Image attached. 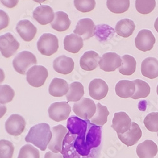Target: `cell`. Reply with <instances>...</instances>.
<instances>
[{
  "label": "cell",
  "instance_id": "cell-1",
  "mask_svg": "<svg viewBox=\"0 0 158 158\" xmlns=\"http://www.w3.org/2000/svg\"><path fill=\"white\" fill-rule=\"evenodd\" d=\"M68 132L63 142L61 154L64 158H91L92 149L96 147L99 129L89 120L76 116L68 118Z\"/></svg>",
  "mask_w": 158,
  "mask_h": 158
},
{
  "label": "cell",
  "instance_id": "cell-2",
  "mask_svg": "<svg viewBox=\"0 0 158 158\" xmlns=\"http://www.w3.org/2000/svg\"><path fill=\"white\" fill-rule=\"evenodd\" d=\"M52 131L48 123H42L31 128L29 133L25 138V140L32 143L41 151H44L47 149L51 138Z\"/></svg>",
  "mask_w": 158,
  "mask_h": 158
},
{
  "label": "cell",
  "instance_id": "cell-3",
  "mask_svg": "<svg viewBox=\"0 0 158 158\" xmlns=\"http://www.w3.org/2000/svg\"><path fill=\"white\" fill-rule=\"evenodd\" d=\"M37 47L43 55L51 56L56 52L59 48L58 39L52 34H44L38 40Z\"/></svg>",
  "mask_w": 158,
  "mask_h": 158
},
{
  "label": "cell",
  "instance_id": "cell-4",
  "mask_svg": "<svg viewBox=\"0 0 158 158\" xmlns=\"http://www.w3.org/2000/svg\"><path fill=\"white\" fill-rule=\"evenodd\" d=\"M37 63L35 56L28 51H22L13 60V66L17 72L25 75L29 68Z\"/></svg>",
  "mask_w": 158,
  "mask_h": 158
},
{
  "label": "cell",
  "instance_id": "cell-5",
  "mask_svg": "<svg viewBox=\"0 0 158 158\" xmlns=\"http://www.w3.org/2000/svg\"><path fill=\"white\" fill-rule=\"evenodd\" d=\"M73 111L78 118L87 120L94 115L96 111V105L92 99L85 98L73 104Z\"/></svg>",
  "mask_w": 158,
  "mask_h": 158
},
{
  "label": "cell",
  "instance_id": "cell-6",
  "mask_svg": "<svg viewBox=\"0 0 158 158\" xmlns=\"http://www.w3.org/2000/svg\"><path fill=\"white\" fill-rule=\"evenodd\" d=\"M48 77L46 68L41 65H35L27 72V82L34 87H40L44 85Z\"/></svg>",
  "mask_w": 158,
  "mask_h": 158
},
{
  "label": "cell",
  "instance_id": "cell-7",
  "mask_svg": "<svg viewBox=\"0 0 158 158\" xmlns=\"http://www.w3.org/2000/svg\"><path fill=\"white\" fill-rule=\"evenodd\" d=\"M71 112V107L67 102H56L50 105L49 116L57 122L67 120Z\"/></svg>",
  "mask_w": 158,
  "mask_h": 158
},
{
  "label": "cell",
  "instance_id": "cell-8",
  "mask_svg": "<svg viewBox=\"0 0 158 158\" xmlns=\"http://www.w3.org/2000/svg\"><path fill=\"white\" fill-rule=\"evenodd\" d=\"M20 47L15 37L8 32L0 36V51L5 58L14 55Z\"/></svg>",
  "mask_w": 158,
  "mask_h": 158
},
{
  "label": "cell",
  "instance_id": "cell-9",
  "mask_svg": "<svg viewBox=\"0 0 158 158\" xmlns=\"http://www.w3.org/2000/svg\"><path fill=\"white\" fill-rule=\"evenodd\" d=\"M52 138L48 145V149L52 152L58 153L61 152L63 142L65 135L68 132L67 128L61 125L52 128Z\"/></svg>",
  "mask_w": 158,
  "mask_h": 158
},
{
  "label": "cell",
  "instance_id": "cell-10",
  "mask_svg": "<svg viewBox=\"0 0 158 158\" xmlns=\"http://www.w3.org/2000/svg\"><path fill=\"white\" fill-rule=\"evenodd\" d=\"M26 122L23 117L19 114L11 115L5 123L6 132L13 136L21 135L25 130Z\"/></svg>",
  "mask_w": 158,
  "mask_h": 158
},
{
  "label": "cell",
  "instance_id": "cell-11",
  "mask_svg": "<svg viewBox=\"0 0 158 158\" xmlns=\"http://www.w3.org/2000/svg\"><path fill=\"white\" fill-rule=\"evenodd\" d=\"M99 67L104 72H114L122 65V58L115 52H107L104 54L99 61Z\"/></svg>",
  "mask_w": 158,
  "mask_h": 158
},
{
  "label": "cell",
  "instance_id": "cell-12",
  "mask_svg": "<svg viewBox=\"0 0 158 158\" xmlns=\"http://www.w3.org/2000/svg\"><path fill=\"white\" fill-rule=\"evenodd\" d=\"M156 39L152 32L148 29H143L139 32L135 39L136 48L143 52L150 51L154 47Z\"/></svg>",
  "mask_w": 158,
  "mask_h": 158
},
{
  "label": "cell",
  "instance_id": "cell-13",
  "mask_svg": "<svg viewBox=\"0 0 158 158\" xmlns=\"http://www.w3.org/2000/svg\"><path fill=\"white\" fill-rule=\"evenodd\" d=\"M118 138L127 146L136 144L142 137V131L138 124L131 122L130 128L123 134H117Z\"/></svg>",
  "mask_w": 158,
  "mask_h": 158
},
{
  "label": "cell",
  "instance_id": "cell-14",
  "mask_svg": "<svg viewBox=\"0 0 158 158\" xmlns=\"http://www.w3.org/2000/svg\"><path fill=\"white\" fill-rule=\"evenodd\" d=\"M109 87L104 81L96 78L92 81L89 85V95L96 100H101L108 94Z\"/></svg>",
  "mask_w": 158,
  "mask_h": 158
},
{
  "label": "cell",
  "instance_id": "cell-15",
  "mask_svg": "<svg viewBox=\"0 0 158 158\" xmlns=\"http://www.w3.org/2000/svg\"><path fill=\"white\" fill-rule=\"evenodd\" d=\"M16 30L23 41L30 42L37 34V27L29 20H22L17 25Z\"/></svg>",
  "mask_w": 158,
  "mask_h": 158
},
{
  "label": "cell",
  "instance_id": "cell-16",
  "mask_svg": "<svg viewBox=\"0 0 158 158\" xmlns=\"http://www.w3.org/2000/svg\"><path fill=\"white\" fill-rule=\"evenodd\" d=\"M95 25L93 20L85 18L79 20L73 32L76 35L82 36L84 40H87L94 35Z\"/></svg>",
  "mask_w": 158,
  "mask_h": 158
},
{
  "label": "cell",
  "instance_id": "cell-17",
  "mask_svg": "<svg viewBox=\"0 0 158 158\" xmlns=\"http://www.w3.org/2000/svg\"><path fill=\"white\" fill-rule=\"evenodd\" d=\"M33 18L39 23L44 25L52 22L55 19V14L51 6L41 5L34 10Z\"/></svg>",
  "mask_w": 158,
  "mask_h": 158
},
{
  "label": "cell",
  "instance_id": "cell-18",
  "mask_svg": "<svg viewBox=\"0 0 158 158\" xmlns=\"http://www.w3.org/2000/svg\"><path fill=\"white\" fill-rule=\"evenodd\" d=\"M131 121L129 116L125 112L115 113L112 121L111 127L117 134H123L131 127Z\"/></svg>",
  "mask_w": 158,
  "mask_h": 158
},
{
  "label": "cell",
  "instance_id": "cell-19",
  "mask_svg": "<svg viewBox=\"0 0 158 158\" xmlns=\"http://www.w3.org/2000/svg\"><path fill=\"white\" fill-rule=\"evenodd\" d=\"M74 61L72 58L65 55L57 57L53 61L54 70L61 74L67 75L72 72L74 69Z\"/></svg>",
  "mask_w": 158,
  "mask_h": 158
},
{
  "label": "cell",
  "instance_id": "cell-20",
  "mask_svg": "<svg viewBox=\"0 0 158 158\" xmlns=\"http://www.w3.org/2000/svg\"><path fill=\"white\" fill-rule=\"evenodd\" d=\"M141 73L143 76L150 79L158 77V61L153 57L145 59L141 64Z\"/></svg>",
  "mask_w": 158,
  "mask_h": 158
},
{
  "label": "cell",
  "instance_id": "cell-21",
  "mask_svg": "<svg viewBox=\"0 0 158 158\" xmlns=\"http://www.w3.org/2000/svg\"><path fill=\"white\" fill-rule=\"evenodd\" d=\"M136 152L139 158H154L158 152V148L152 140H146L138 145Z\"/></svg>",
  "mask_w": 158,
  "mask_h": 158
},
{
  "label": "cell",
  "instance_id": "cell-22",
  "mask_svg": "<svg viewBox=\"0 0 158 158\" xmlns=\"http://www.w3.org/2000/svg\"><path fill=\"white\" fill-rule=\"evenodd\" d=\"M99 59L98 52L94 51H86L80 59L81 67L85 71H93L97 68Z\"/></svg>",
  "mask_w": 158,
  "mask_h": 158
},
{
  "label": "cell",
  "instance_id": "cell-23",
  "mask_svg": "<svg viewBox=\"0 0 158 158\" xmlns=\"http://www.w3.org/2000/svg\"><path fill=\"white\" fill-rule=\"evenodd\" d=\"M69 86L64 79L55 78L52 79L49 87V93L53 97H62L67 94Z\"/></svg>",
  "mask_w": 158,
  "mask_h": 158
},
{
  "label": "cell",
  "instance_id": "cell-24",
  "mask_svg": "<svg viewBox=\"0 0 158 158\" xmlns=\"http://www.w3.org/2000/svg\"><path fill=\"white\" fill-rule=\"evenodd\" d=\"M135 91V84L134 81L122 80L118 82L115 86V92L118 96L127 99L131 98Z\"/></svg>",
  "mask_w": 158,
  "mask_h": 158
},
{
  "label": "cell",
  "instance_id": "cell-25",
  "mask_svg": "<svg viewBox=\"0 0 158 158\" xmlns=\"http://www.w3.org/2000/svg\"><path fill=\"white\" fill-rule=\"evenodd\" d=\"M64 48L72 53H77L84 46L83 39L75 34L66 36L64 39Z\"/></svg>",
  "mask_w": 158,
  "mask_h": 158
},
{
  "label": "cell",
  "instance_id": "cell-26",
  "mask_svg": "<svg viewBox=\"0 0 158 158\" xmlns=\"http://www.w3.org/2000/svg\"><path fill=\"white\" fill-rule=\"evenodd\" d=\"M70 24L71 21L67 14L59 11L55 14V20L51 23V27L58 32H64L69 29Z\"/></svg>",
  "mask_w": 158,
  "mask_h": 158
},
{
  "label": "cell",
  "instance_id": "cell-27",
  "mask_svg": "<svg viewBox=\"0 0 158 158\" xmlns=\"http://www.w3.org/2000/svg\"><path fill=\"white\" fill-rule=\"evenodd\" d=\"M135 29V25L134 22L128 19H123L118 21L115 27L116 34L125 38L132 35Z\"/></svg>",
  "mask_w": 158,
  "mask_h": 158
},
{
  "label": "cell",
  "instance_id": "cell-28",
  "mask_svg": "<svg viewBox=\"0 0 158 158\" xmlns=\"http://www.w3.org/2000/svg\"><path fill=\"white\" fill-rule=\"evenodd\" d=\"M115 32L114 29L108 25L99 24L95 26L94 35L99 42L104 43L111 39L114 36Z\"/></svg>",
  "mask_w": 158,
  "mask_h": 158
},
{
  "label": "cell",
  "instance_id": "cell-29",
  "mask_svg": "<svg viewBox=\"0 0 158 158\" xmlns=\"http://www.w3.org/2000/svg\"><path fill=\"white\" fill-rule=\"evenodd\" d=\"M110 112L106 106L98 103L96 105V111L91 118L90 122L96 126H103L107 122L108 116Z\"/></svg>",
  "mask_w": 158,
  "mask_h": 158
},
{
  "label": "cell",
  "instance_id": "cell-30",
  "mask_svg": "<svg viewBox=\"0 0 158 158\" xmlns=\"http://www.w3.org/2000/svg\"><path fill=\"white\" fill-rule=\"evenodd\" d=\"M137 62L134 57L125 55L122 58V65L119 68V72L123 75H131L136 70Z\"/></svg>",
  "mask_w": 158,
  "mask_h": 158
},
{
  "label": "cell",
  "instance_id": "cell-31",
  "mask_svg": "<svg viewBox=\"0 0 158 158\" xmlns=\"http://www.w3.org/2000/svg\"><path fill=\"white\" fill-rule=\"evenodd\" d=\"M84 95L83 85L78 82H74L69 86V91L67 94L68 102H78Z\"/></svg>",
  "mask_w": 158,
  "mask_h": 158
},
{
  "label": "cell",
  "instance_id": "cell-32",
  "mask_svg": "<svg viewBox=\"0 0 158 158\" xmlns=\"http://www.w3.org/2000/svg\"><path fill=\"white\" fill-rule=\"evenodd\" d=\"M108 10L114 14H123L130 7V0H107Z\"/></svg>",
  "mask_w": 158,
  "mask_h": 158
},
{
  "label": "cell",
  "instance_id": "cell-33",
  "mask_svg": "<svg viewBox=\"0 0 158 158\" xmlns=\"http://www.w3.org/2000/svg\"><path fill=\"white\" fill-rule=\"evenodd\" d=\"M134 82L135 84V91L134 94L131 96V98L134 99L146 98L149 95L151 88L147 82L140 79H136L134 81Z\"/></svg>",
  "mask_w": 158,
  "mask_h": 158
},
{
  "label": "cell",
  "instance_id": "cell-34",
  "mask_svg": "<svg viewBox=\"0 0 158 158\" xmlns=\"http://www.w3.org/2000/svg\"><path fill=\"white\" fill-rule=\"evenodd\" d=\"M156 0H135L137 11L143 15L151 13L156 7Z\"/></svg>",
  "mask_w": 158,
  "mask_h": 158
},
{
  "label": "cell",
  "instance_id": "cell-35",
  "mask_svg": "<svg viewBox=\"0 0 158 158\" xmlns=\"http://www.w3.org/2000/svg\"><path fill=\"white\" fill-rule=\"evenodd\" d=\"M15 96V91L8 85H0V104L11 102Z\"/></svg>",
  "mask_w": 158,
  "mask_h": 158
},
{
  "label": "cell",
  "instance_id": "cell-36",
  "mask_svg": "<svg viewBox=\"0 0 158 158\" xmlns=\"http://www.w3.org/2000/svg\"><path fill=\"white\" fill-rule=\"evenodd\" d=\"M144 125L152 132H158V113L153 112L148 114L145 118Z\"/></svg>",
  "mask_w": 158,
  "mask_h": 158
},
{
  "label": "cell",
  "instance_id": "cell-37",
  "mask_svg": "<svg viewBox=\"0 0 158 158\" xmlns=\"http://www.w3.org/2000/svg\"><path fill=\"white\" fill-rule=\"evenodd\" d=\"M40 154L37 149L31 144H26L20 150L18 158H39Z\"/></svg>",
  "mask_w": 158,
  "mask_h": 158
},
{
  "label": "cell",
  "instance_id": "cell-38",
  "mask_svg": "<svg viewBox=\"0 0 158 158\" xmlns=\"http://www.w3.org/2000/svg\"><path fill=\"white\" fill-rule=\"evenodd\" d=\"M14 146L6 140H0V158H12L14 152Z\"/></svg>",
  "mask_w": 158,
  "mask_h": 158
},
{
  "label": "cell",
  "instance_id": "cell-39",
  "mask_svg": "<svg viewBox=\"0 0 158 158\" xmlns=\"http://www.w3.org/2000/svg\"><path fill=\"white\" fill-rule=\"evenodd\" d=\"M76 9L82 13H87L93 10L96 6L95 0H74Z\"/></svg>",
  "mask_w": 158,
  "mask_h": 158
},
{
  "label": "cell",
  "instance_id": "cell-40",
  "mask_svg": "<svg viewBox=\"0 0 158 158\" xmlns=\"http://www.w3.org/2000/svg\"><path fill=\"white\" fill-rule=\"evenodd\" d=\"M10 23V18L5 11L0 10V31L6 28Z\"/></svg>",
  "mask_w": 158,
  "mask_h": 158
},
{
  "label": "cell",
  "instance_id": "cell-41",
  "mask_svg": "<svg viewBox=\"0 0 158 158\" xmlns=\"http://www.w3.org/2000/svg\"><path fill=\"white\" fill-rule=\"evenodd\" d=\"M0 2L5 6L9 8H12L17 5L19 0H0Z\"/></svg>",
  "mask_w": 158,
  "mask_h": 158
},
{
  "label": "cell",
  "instance_id": "cell-42",
  "mask_svg": "<svg viewBox=\"0 0 158 158\" xmlns=\"http://www.w3.org/2000/svg\"><path fill=\"white\" fill-rule=\"evenodd\" d=\"M44 158H64L63 155L60 153H55L53 152H47L45 154Z\"/></svg>",
  "mask_w": 158,
  "mask_h": 158
},
{
  "label": "cell",
  "instance_id": "cell-43",
  "mask_svg": "<svg viewBox=\"0 0 158 158\" xmlns=\"http://www.w3.org/2000/svg\"><path fill=\"white\" fill-rule=\"evenodd\" d=\"M7 108L4 105L0 104V118H2L6 113Z\"/></svg>",
  "mask_w": 158,
  "mask_h": 158
},
{
  "label": "cell",
  "instance_id": "cell-44",
  "mask_svg": "<svg viewBox=\"0 0 158 158\" xmlns=\"http://www.w3.org/2000/svg\"><path fill=\"white\" fill-rule=\"evenodd\" d=\"M5 78V75L3 70L0 69V84H2L4 81Z\"/></svg>",
  "mask_w": 158,
  "mask_h": 158
},
{
  "label": "cell",
  "instance_id": "cell-45",
  "mask_svg": "<svg viewBox=\"0 0 158 158\" xmlns=\"http://www.w3.org/2000/svg\"><path fill=\"white\" fill-rule=\"evenodd\" d=\"M154 28L156 29V31L158 33V17L156 19L155 22H154Z\"/></svg>",
  "mask_w": 158,
  "mask_h": 158
},
{
  "label": "cell",
  "instance_id": "cell-46",
  "mask_svg": "<svg viewBox=\"0 0 158 158\" xmlns=\"http://www.w3.org/2000/svg\"><path fill=\"white\" fill-rule=\"evenodd\" d=\"M33 1H34L36 3H42L44 2H46V0H33Z\"/></svg>",
  "mask_w": 158,
  "mask_h": 158
},
{
  "label": "cell",
  "instance_id": "cell-47",
  "mask_svg": "<svg viewBox=\"0 0 158 158\" xmlns=\"http://www.w3.org/2000/svg\"><path fill=\"white\" fill-rule=\"evenodd\" d=\"M157 94L158 95V85H157Z\"/></svg>",
  "mask_w": 158,
  "mask_h": 158
},
{
  "label": "cell",
  "instance_id": "cell-48",
  "mask_svg": "<svg viewBox=\"0 0 158 158\" xmlns=\"http://www.w3.org/2000/svg\"><path fill=\"white\" fill-rule=\"evenodd\" d=\"M157 137H158V132H157Z\"/></svg>",
  "mask_w": 158,
  "mask_h": 158
}]
</instances>
